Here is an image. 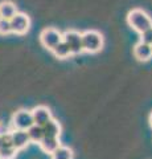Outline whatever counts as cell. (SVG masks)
Returning a JSON list of instances; mask_svg holds the SVG:
<instances>
[{"label": "cell", "mask_w": 152, "mask_h": 159, "mask_svg": "<svg viewBox=\"0 0 152 159\" xmlns=\"http://www.w3.org/2000/svg\"><path fill=\"white\" fill-rule=\"evenodd\" d=\"M11 122H12L13 129H19V130H28V129L35 123L33 122L31 110H25V109L15 111Z\"/></svg>", "instance_id": "cell-6"}, {"label": "cell", "mask_w": 152, "mask_h": 159, "mask_svg": "<svg viewBox=\"0 0 152 159\" xmlns=\"http://www.w3.org/2000/svg\"><path fill=\"white\" fill-rule=\"evenodd\" d=\"M32 118H33V122L36 125H40L42 126L45 122H48L49 119L52 118V111L48 106H44V105H38L36 107H33L32 110Z\"/></svg>", "instance_id": "cell-9"}, {"label": "cell", "mask_w": 152, "mask_h": 159, "mask_svg": "<svg viewBox=\"0 0 152 159\" xmlns=\"http://www.w3.org/2000/svg\"><path fill=\"white\" fill-rule=\"evenodd\" d=\"M41 127H42L44 137L60 138V135H61V125L56 121V119H53V118H50L48 122H45Z\"/></svg>", "instance_id": "cell-11"}, {"label": "cell", "mask_w": 152, "mask_h": 159, "mask_svg": "<svg viewBox=\"0 0 152 159\" xmlns=\"http://www.w3.org/2000/svg\"><path fill=\"white\" fill-rule=\"evenodd\" d=\"M134 56L138 61H141V62L148 61L152 57V45H148V44H145L143 41H139L134 47Z\"/></svg>", "instance_id": "cell-10"}, {"label": "cell", "mask_w": 152, "mask_h": 159, "mask_svg": "<svg viewBox=\"0 0 152 159\" xmlns=\"http://www.w3.org/2000/svg\"><path fill=\"white\" fill-rule=\"evenodd\" d=\"M62 41H65L67 44V47L72 51V54H80L83 52L81 32L74 31V29H69V31L62 33Z\"/></svg>", "instance_id": "cell-4"}, {"label": "cell", "mask_w": 152, "mask_h": 159, "mask_svg": "<svg viewBox=\"0 0 152 159\" xmlns=\"http://www.w3.org/2000/svg\"><path fill=\"white\" fill-rule=\"evenodd\" d=\"M103 48V36L101 32L90 29L82 33V49L87 53H98Z\"/></svg>", "instance_id": "cell-2"}, {"label": "cell", "mask_w": 152, "mask_h": 159, "mask_svg": "<svg viewBox=\"0 0 152 159\" xmlns=\"http://www.w3.org/2000/svg\"><path fill=\"white\" fill-rule=\"evenodd\" d=\"M128 25L138 33H143L147 29L152 28V19L148 13L140 8H134L127 15Z\"/></svg>", "instance_id": "cell-1"}, {"label": "cell", "mask_w": 152, "mask_h": 159, "mask_svg": "<svg viewBox=\"0 0 152 159\" xmlns=\"http://www.w3.org/2000/svg\"><path fill=\"white\" fill-rule=\"evenodd\" d=\"M27 133H28L29 141L33 142V143H38L44 138L42 127L40 125H36V123H33V125L27 130Z\"/></svg>", "instance_id": "cell-16"}, {"label": "cell", "mask_w": 152, "mask_h": 159, "mask_svg": "<svg viewBox=\"0 0 152 159\" xmlns=\"http://www.w3.org/2000/svg\"><path fill=\"white\" fill-rule=\"evenodd\" d=\"M17 12V7L16 4L11 0H4V2L0 3V17L11 20Z\"/></svg>", "instance_id": "cell-12"}, {"label": "cell", "mask_w": 152, "mask_h": 159, "mask_svg": "<svg viewBox=\"0 0 152 159\" xmlns=\"http://www.w3.org/2000/svg\"><path fill=\"white\" fill-rule=\"evenodd\" d=\"M9 33H12V31H11V23H9V20L0 17V34L6 36V34H9Z\"/></svg>", "instance_id": "cell-17"}, {"label": "cell", "mask_w": 152, "mask_h": 159, "mask_svg": "<svg viewBox=\"0 0 152 159\" xmlns=\"http://www.w3.org/2000/svg\"><path fill=\"white\" fill-rule=\"evenodd\" d=\"M140 41L148 44V45H152V28L147 29L143 33H140Z\"/></svg>", "instance_id": "cell-18"}, {"label": "cell", "mask_w": 152, "mask_h": 159, "mask_svg": "<svg viewBox=\"0 0 152 159\" xmlns=\"http://www.w3.org/2000/svg\"><path fill=\"white\" fill-rule=\"evenodd\" d=\"M0 146H2V137H0Z\"/></svg>", "instance_id": "cell-21"}, {"label": "cell", "mask_w": 152, "mask_h": 159, "mask_svg": "<svg viewBox=\"0 0 152 159\" xmlns=\"http://www.w3.org/2000/svg\"><path fill=\"white\" fill-rule=\"evenodd\" d=\"M38 145H40L41 150H42L44 152L52 154L58 146L61 145V143H60V139L56 138V137H44L41 141L38 142Z\"/></svg>", "instance_id": "cell-13"}, {"label": "cell", "mask_w": 152, "mask_h": 159, "mask_svg": "<svg viewBox=\"0 0 152 159\" xmlns=\"http://www.w3.org/2000/svg\"><path fill=\"white\" fill-rule=\"evenodd\" d=\"M8 133H9L8 127L4 126L3 123H0V137H2V135H6V134H8Z\"/></svg>", "instance_id": "cell-19"}, {"label": "cell", "mask_w": 152, "mask_h": 159, "mask_svg": "<svg viewBox=\"0 0 152 159\" xmlns=\"http://www.w3.org/2000/svg\"><path fill=\"white\" fill-rule=\"evenodd\" d=\"M11 142H12V146L17 151L25 148L31 143L27 130H19V129H15L13 131H11Z\"/></svg>", "instance_id": "cell-8"}, {"label": "cell", "mask_w": 152, "mask_h": 159, "mask_svg": "<svg viewBox=\"0 0 152 159\" xmlns=\"http://www.w3.org/2000/svg\"><path fill=\"white\" fill-rule=\"evenodd\" d=\"M17 155V150L12 146L11 131L6 135H2V146H0V159H15Z\"/></svg>", "instance_id": "cell-7"}, {"label": "cell", "mask_w": 152, "mask_h": 159, "mask_svg": "<svg viewBox=\"0 0 152 159\" xmlns=\"http://www.w3.org/2000/svg\"><path fill=\"white\" fill-rule=\"evenodd\" d=\"M62 41V33L56 28H45L40 33V43L48 51H52L58 43Z\"/></svg>", "instance_id": "cell-3"}, {"label": "cell", "mask_w": 152, "mask_h": 159, "mask_svg": "<svg viewBox=\"0 0 152 159\" xmlns=\"http://www.w3.org/2000/svg\"><path fill=\"white\" fill-rule=\"evenodd\" d=\"M11 23V31L12 33H16V34H25L29 28H31V19L27 13H23V12H16V15L9 20Z\"/></svg>", "instance_id": "cell-5"}, {"label": "cell", "mask_w": 152, "mask_h": 159, "mask_svg": "<svg viewBox=\"0 0 152 159\" xmlns=\"http://www.w3.org/2000/svg\"><path fill=\"white\" fill-rule=\"evenodd\" d=\"M52 53L54 54L57 58H60V60H65V58H67V57H70V56H72L70 48L67 47V44H66L65 41L58 43L57 45L52 49Z\"/></svg>", "instance_id": "cell-14"}, {"label": "cell", "mask_w": 152, "mask_h": 159, "mask_svg": "<svg viewBox=\"0 0 152 159\" xmlns=\"http://www.w3.org/2000/svg\"><path fill=\"white\" fill-rule=\"evenodd\" d=\"M52 159H73L74 154H73V150L67 146H58L52 154Z\"/></svg>", "instance_id": "cell-15"}, {"label": "cell", "mask_w": 152, "mask_h": 159, "mask_svg": "<svg viewBox=\"0 0 152 159\" xmlns=\"http://www.w3.org/2000/svg\"><path fill=\"white\" fill-rule=\"evenodd\" d=\"M150 126L152 127V113H151V116H150Z\"/></svg>", "instance_id": "cell-20"}]
</instances>
